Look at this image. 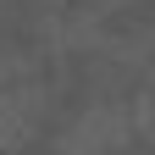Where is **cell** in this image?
<instances>
[{"instance_id": "obj_1", "label": "cell", "mask_w": 155, "mask_h": 155, "mask_svg": "<svg viewBox=\"0 0 155 155\" xmlns=\"http://www.w3.org/2000/svg\"><path fill=\"white\" fill-rule=\"evenodd\" d=\"M45 105H50V94H45V78H39L33 55L6 50L0 55V150L6 155H17L39 133Z\"/></svg>"}, {"instance_id": "obj_2", "label": "cell", "mask_w": 155, "mask_h": 155, "mask_svg": "<svg viewBox=\"0 0 155 155\" xmlns=\"http://www.w3.org/2000/svg\"><path fill=\"white\" fill-rule=\"evenodd\" d=\"M133 127H139V111L127 100H94L61 122L50 155H122L133 150Z\"/></svg>"}, {"instance_id": "obj_3", "label": "cell", "mask_w": 155, "mask_h": 155, "mask_svg": "<svg viewBox=\"0 0 155 155\" xmlns=\"http://www.w3.org/2000/svg\"><path fill=\"white\" fill-rule=\"evenodd\" d=\"M122 155H139V150H122Z\"/></svg>"}]
</instances>
